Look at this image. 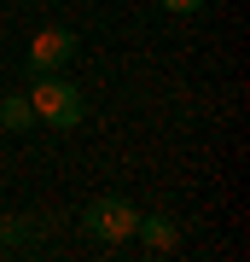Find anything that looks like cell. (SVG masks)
<instances>
[{
  "mask_svg": "<svg viewBox=\"0 0 250 262\" xmlns=\"http://www.w3.org/2000/svg\"><path fill=\"white\" fill-rule=\"evenodd\" d=\"M82 222H87V233L99 245H122V239H134L140 210L128 204V198H93V204L82 210Z\"/></svg>",
  "mask_w": 250,
  "mask_h": 262,
  "instance_id": "obj_1",
  "label": "cell"
},
{
  "mask_svg": "<svg viewBox=\"0 0 250 262\" xmlns=\"http://www.w3.org/2000/svg\"><path fill=\"white\" fill-rule=\"evenodd\" d=\"M29 105H35V117H47L53 128H76V122L87 117L82 94H76L70 82H53V76H41V82H35V94H29Z\"/></svg>",
  "mask_w": 250,
  "mask_h": 262,
  "instance_id": "obj_2",
  "label": "cell"
},
{
  "mask_svg": "<svg viewBox=\"0 0 250 262\" xmlns=\"http://www.w3.org/2000/svg\"><path fill=\"white\" fill-rule=\"evenodd\" d=\"M70 53H76V35L53 24V29H41V35L29 41V70H35V76H58L70 64Z\"/></svg>",
  "mask_w": 250,
  "mask_h": 262,
  "instance_id": "obj_3",
  "label": "cell"
},
{
  "mask_svg": "<svg viewBox=\"0 0 250 262\" xmlns=\"http://www.w3.org/2000/svg\"><path fill=\"white\" fill-rule=\"evenodd\" d=\"M134 239L146 245V251H175L180 227L169 222V215H140V222H134Z\"/></svg>",
  "mask_w": 250,
  "mask_h": 262,
  "instance_id": "obj_4",
  "label": "cell"
},
{
  "mask_svg": "<svg viewBox=\"0 0 250 262\" xmlns=\"http://www.w3.org/2000/svg\"><path fill=\"white\" fill-rule=\"evenodd\" d=\"M29 117H35V105H29L24 94H12V99H0V128H29Z\"/></svg>",
  "mask_w": 250,
  "mask_h": 262,
  "instance_id": "obj_5",
  "label": "cell"
},
{
  "mask_svg": "<svg viewBox=\"0 0 250 262\" xmlns=\"http://www.w3.org/2000/svg\"><path fill=\"white\" fill-rule=\"evenodd\" d=\"M29 239H35V227H29L24 215H18V222H6V227H0V245H12V251H18V245H29Z\"/></svg>",
  "mask_w": 250,
  "mask_h": 262,
  "instance_id": "obj_6",
  "label": "cell"
},
{
  "mask_svg": "<svg viewBox=\"0 0 250 262\" xmlns=\"http://www.w3.org/2000/svg\"><path fill=\"white\" fill-rule=\"evenodd\" d=\"M204 0H163V12H198Z\"/></svg>",
  "mask_w": 250,
  "mask_h": 262,
  "instance_id": "obj_7",
  "label": "cell"
}]
</instances>
